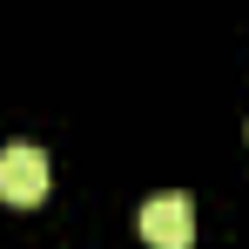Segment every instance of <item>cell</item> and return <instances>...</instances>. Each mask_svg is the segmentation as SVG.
<instances>
[{"instance_id":"cell-1","label":"cell","mask_w":249,"mask_h":249,"mask_svg":"<svg viewBox=\"0 0 249 249\" xmlns=\"http://www.w3.org/2000/svg\"><path fill=\"white\" fill-rule=\"evenodd\" d=\"M47 182H54L47 148H34V142H7L0 148V202L34 209V202H47Z\"/></svg>"},{"instance_id":"cell-2","label":"cell","mask_w":249,"mask_h":249,"mask_svg":"<svg viewBox=\"0 0 249 249\" xmlns=\"http://www.w3.org/2000/svg\"><path fill=\"white\" fill-rule=\"evenodd\" d=\"M142 236L155 249H189L196 243V209H189V196H175V189L148 196V202H142Z\"/></svg>"}]
</instances>
